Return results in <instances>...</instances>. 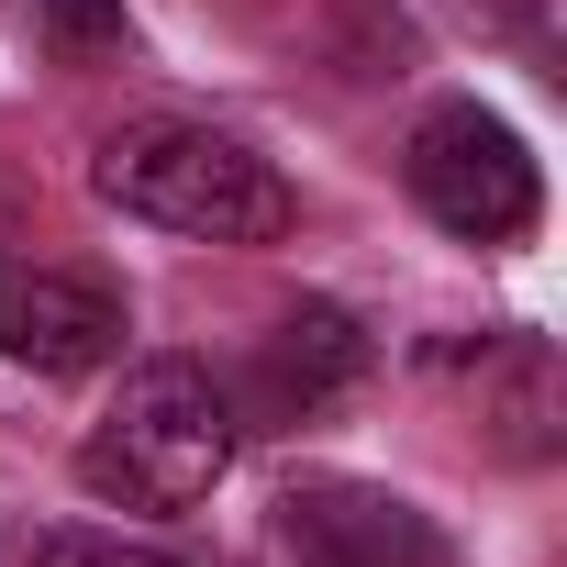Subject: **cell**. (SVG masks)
<instances>
[{"label":"cell","instance_id":"cell-1","mask_svg":"<svg viewBox=\"0 0 567 567\" xmlns=\"http://www.w3.org/2000/svg\"><path fill=\"white\" fill-rule=\"evenodd\" d=\"M234 467V401L200 357H145L79 434V489L112 512H200Z\"/></svg>","mask_w":567,"mask_h":567},{"label":"cell","instance_id":"cell-2","mask_svg":"<svg viewBox=\"0 0 567 567\" xmlns=\"http://www.w3.org/2000/svg\"><path fill=\"white\" fill-rule=\"evenodd\" d=\"M90 189H101L112 212L156 223V234H189V245H278V234L301 223L290 178H278L256 145H234V134H212V123H178V112L123 123V134L90 156Z\"/></svg>","mask_w":567,"mask_h":567},{"label":"cell","instance_id":"cell-3","mask_svg":"<svg viewBox=\"0 0 567 567\" xmlns=\"http://www.w3.org/2000/svg\"><path fill=\"white\" fill-rule=\"evenodd\" d=\"M412 200L456 234V245H512V234H534V212H545V178H534V156H523V134L501 123V112H478V101H434L423 123H412Z\"/></svg>","mask_w":567,"mask_h":567},{"label":"cell","instance_id":"cell-4","mask_svg":"<svg viewBox=\"0 0 567 567\" xmlns=\"http://www.w3.org/2000/svg\"><path fill=\"white\" fill-rule=\"evenodd\" d=\"M278 556L290 567H456L434 512H412L401 489L346 478V467H312L278 489Z\"/></svg>","mask_w":567,"mask_h":567},{"label":"cell","instance_id":"cell-5","mask_svg":"<svg viewBox=\"0 0 567 567\" xmlns=\"http://www.w3.org/2000/svg\"><path fill=\"white\" fill-rule=\"evenodd\" d=\"M134 346V312L79 267H0V357L12 368H45V379H90V368H123Z\"/></svg>","mask_w":567,"mask_h":567},{"label":"cell","instance_id":"cell-6","mask_svg":"<svg viewBox=\"0 0 567 567\" xmlns=\"http://www.w3.org/2000/svg\"><path fill=\"white\" fill-rule=\"evenodd\" d=\"M368 379V334H357V312H334V301H301L290 323H278L267 346H256V368H245V401H256V423H323L346 390Z\"/></svg>","mask_w":567,"mask_h":567},{"label":"cell","instance_id":"cell-7","mask_svg":"<svg viewBox=\"0 0 567 567\" xmlns=\"http://www.w3.org/2000/svg\"><path fill=\"white\" fill-rule=\"evenodd\" d=\"M478 423L523 467L556 456V357H545V334H489L478 346Z\"/></svg>","mask_w":567,"mask_h":567},{"label":"cell","instance_id":"cell-8","mask_svg":"<svg viewBox=\"0 0 567 567\" xmlns=\"http://www.w3.org/2000/svg\"><path fill=\"white\" fill-rule=\"evenodd\" d=\"M45 45L68 68H101V56L134 45V23H123V0H45Z\"/></svg>","mask_w":567,"mask_h":567},{"label":"cell","instance_id":"cell-9","mask_svg":"<svg viewBox=\"0 0 567 567\" xmlns=\"http://www.w3.org/2000/svg\"><path fill=\"white\" fill-rule=\"evenodd\" d=\"M34 567H178L167 545H123V534H45Z\"/></svg>","mask_w":567,"mask_h":567}]
</instances>
